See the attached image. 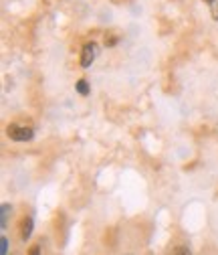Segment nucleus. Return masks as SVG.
<instances>
[{
  "label": "nucleus",
  "instance_id": "nucleus-1",
  "mask_svg": "<svg viewBox=\"0 0 218 255\" xmlns=\"http://www.w3.org/2000/svg\"><path fill=\"white\" fill-rule=\"evenodd\" d=\"M6 134H8V138L14 140V142H28V140H33V136H35L33 128L18 126V124H10L8 130H6Z\"/></svg>",
  "mask_w": 218,
  "mask_h": 255
},
{
  "label": "nucleus",
  "instance_id": "nucleus-2",
  "mask_svg": "<svg viewBox=\"0 0 218 255\" xmlns=\"http://www.w3.org/2000/svg\"><path fill=\"white\" fill-rule=\"evenodd\" d=\"M97 57V45L95 43H87L81 51V67L83 69H89L93 65V61Z\"/></svg>",
  "mask_w": 218,
  "mask_h": 255
},
{
  "label": "nucleus",
  "instance_id": "nucleus-3",
  "mask_svg": "<svg viewBox=\"0 0 218 255\" xmlns=\"http://www.w3.org/2000/svg\"><path fill=\"white\" fill-rule=\"evenodd\" d=\"M33 229H35L33 217H24L22 223H20V239H22V241H28L30 235H33Z\"/></svg>",
  "mask_w": 218,
  "mask_h": 255
},
{
  "label": "nucleus",
  "instance_id": "nucleus-4",
  "mask_svg": "<svg viewBox=\"0 0 218 255\" xmlns=\"http://www.w3.org/2000/svg\"><path fill=\"white\" fill-rule=\"evenodd\" d=\"M12 209H10V205H2V213H0V215H2V219H0V227H2V229H6V225H8V213H10Z\"/></svg>",
  "mask_w": 218,
  "mask_h": 255
},
{
  "label": "nucleus",
  "instance_id": "nucleus-5",
  "mask_svg": "<svg viewBox=\"0 0 218 255\" xmlns=\"http://www.w3.org/2000/svg\"><path fill=\"white\" fill-rule=\"evenodd\" d=\"M75 87H77V93H81V95H89V83H87L85 79H79Z\"/></svg>",
  "mask_w": 218,
  "mask_h": 255
},
{
  "label": "nucleus",
  "instance_id": "nucleus-6",
  "mask_svg": "<svg viewBox=\"0 0 218 255\" xmlns=\"http://www.w3.org/2000/svg\"><path fill=\"white\" fill-rule=\"evenodd\" d=\"M6 253H8V239L2 237L0 239V255H6Z\"/></svg>",
  "mask_w": 218,
  "mask_h": 255
},
{
  "label": "nucleus",
  "instance_id": "nucleus-7",
  "mask_svg": "<svg viewBox=\"0 0 218 255\" xmlns=\"http://www.w3.org/2000/svg\"><path fill=\"white\" fill-rule=\"evenodd\" d=\"M172 255H192V253H190V249H188V247L180 245V247H176V249H174V253H172Z\"/></svg>",
  "mask_w": 218,
  "mask_h": 255
},
{
  "label": "nucleus",
  "instance_id": "nucleus-8",
  "mask_svg": "<svg viewBox=\"0 0 218 255\" xmlns=\"http://www.w3.org/2000/svg\"><path fill=\"white\" fill-rule=\"evenodd\" d=\"M210 14L214 20H218V0H214V2L210 4Z\"/></svg>",
  "mask_w": 218,
  "mask_h": 255
},
{
  "label": "nucleus",
  "instance_id": "nucleus-9",
  "mask_svg": "<svg viewBox=\"0 0 218 255\" xmlns=\"http://www.w3.org/2000/svg\"><path fill=\"white\" fill-rule=\"evenodd\" d=\"M28 255H41V245L39 243L33 245V247H30V251H28Z\"/></svg>",
  "mask_w": 218,
  "mask_h": 255
},
{
  "label": "nucleus",
  "instance_id": "nucleus-10",
  "mask_svg": "<svg viewBox=\"0 0 218 255\" xmlns=\"http://www.w3.org/2000/svg\"><path fill=\"white\" fill-rule=\"evenodd\" d=\"M115 43H117V37H113V35H111V37H105V45H107V47H113Z\"/></svg>",
  "mask_w": 218,
  "mask_h": 255
},
{
  "label": "nucleus",
  "instance_id": "nucleus-11",
  "mask_svg": "<svg viewBox=\"0 0 218 255\" xmlns=\"http://www.w3.org/2000/svg\"><path fill=\"white\" fill-rule=\"evenodd\" d=\"M204 2H208V4H212V2H214V0H204Z\"/></svg>",
  "mask_w": 218,
  "mask_h": 255
}]
</instances>
